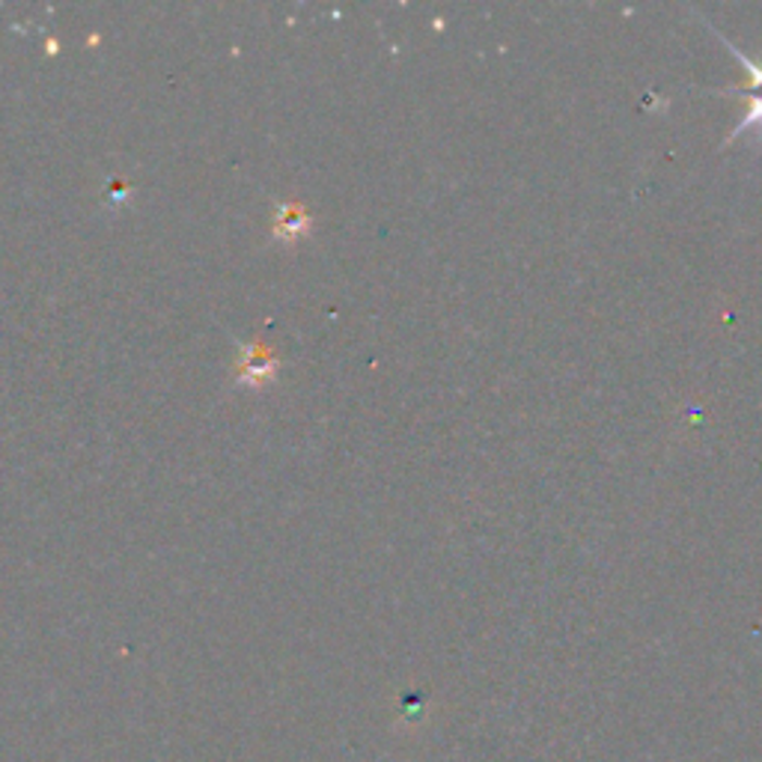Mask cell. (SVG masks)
<instances>
[{"label":"cell","instance_id":"6da1fadb","mask_svg":"<svg viewBox=\"0 0 762 762\" xmlns=\"http://www.w3.org/2000/svg\"><path fill=\"white\" fill-rule=\"evenodd\" d=\"M278 376V358L262 343H250L238 352L236 381L245 388H262Z\"/></svg>","mask_w":762,"mask_h":762},{"label":"cell","instance_id":"7a4b0ae2","mask_svg":"<svg viewBox=\"0 0 762 762\" xmlns=\"http://www.w3.org/2000/svg\"><path fill=\"white\" fill-rule=\"evenodd\" d=\"M314 230V218L304 209L302 202H281L274 214H271V236L283 242V245H295L302 242L307 233Z\"/></svg>","mask_w":762,"mask_h":762},{"label":"cell","instance_id":"3957f363","mask_svg":"<svg viewBox=\"0 0 762 762\" xmlns=\"http://www.w3.org/2000/svg\"><path fill=\"white\" fill-rule=\"evenodd\" d=\"M721 39H724V36H721ZM724 46L729 48V54L736 57L741 66L748 69V81H745L741 87H733V90H762V63H753V60H748L745 54H739V48L733 46V42H727V39H724Z\"/></svg>","mask_w":762,"mask_h":762},{"label":"cell","instance_id":"277c9868","mask_svg":"<svg viewBox=\"0 0 762 762\" xmlns=\"http://www.w3.org/2000/svg\"><path fill=\"white\" fill-rule=\"evenodd\" d=\"M751 128H757V132L762 135V96H751V111L745 113V120L736 125V132L727 137V146L733 144L739 135H745V132H751Z\"/></svg>","mask_w":762,"mask_h":762},{"label":"cell","instance_id":"5b68a950","mask_svg":"<svg viewBox=\"0 0 762 762\" xmlns=\"http://www.w3.org/2000/svg\"><path fill=\"white\" fill-rule=\"evenodd\" d=\"M132 197V188L125 185V182H113L111 185V194H108V202H123Z\"/></svg>","mask_w":762,"mask_h":762}]
</instances>
